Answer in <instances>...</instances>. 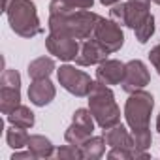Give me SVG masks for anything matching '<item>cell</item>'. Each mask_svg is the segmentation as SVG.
Wrapping results in <instances>:
<instances>
[{
  "label": "cell",
  "instance_id": "3",
  "mask_svg": "<svg viewBox=\"0 0 160 160\" xmlns=\"http://www.w3.org/2000/svg\"><path fill=\"white\" fill-rule=\"evenodd\" d=\"M2 10L6 12L10 27L15 34L23 38H32L43 30L38 19L36 6L30 0H2Z\"/></svg>",
  "mask_w": 160,
  "mask_h": 160
},
{
  "label": "cell",
  "instance_id": "23",
  "mask_svg": "<svg viewBox=\"0 0 160 160\" xmlns=\"http://www.w3.org/2000/svg\"><path fill=\"white\" fill-rule=\"evenodd\" d=\"M57 156L58 158H83V151L81 147H77V145H64L57 151Z\"/></svg>",
  "mask_w": 160,
  "mask_h": 160
},
{
  "label": "cell",
  "instance_id": "18",
  "mask_svg": "<svg viewBox=\"0 0 160 160\" xmlns=\"http://www.w3.org/2000/svg\"><path fill=\"white\" fill-rule=\"evenodd\" d=\"M10 124L19 126V128H32L34 126V113L27 108V106H17L10 115H8Z\"/></svg>",
  "mask_w": 160,
  "mask_h": 160
},
{
  "label": "cell",
  "instance_id": "16",
  "mask_svg": "<svg viewBox=\"0 0 160 160\" xmlns=\"http://www.w3.org/2000/svg\"><path fill=\"white\" fill-rule=\"evenodd\" d=\"M53 70H55V60L49 58V57H40V58H36L28 64L30 79H45V77L51 75Z\"/></svg>",
  "mask_w": 160,
  "mask_h": 160
},
{
  "label": "cell",
  "instance_id": "27",
  "mask_svg": "<svg viewBox=\"0 0 160 160\" xmlns=\"http://www.w3.org/2000/svg\"><path fill=\"white\" fill-rule=\"evenodd\" d=\"M156 128H158V132H160V115H158V119H156Z\"/></svg>",
  "mask_w": 160,
  "mask_h": 160
},
{
  "label": "cell",
  "instance_id": "9",
  "mask_svg": "<svg viewBox=\"0 0 160 160\" xmlns=\"http://www.w3.org/2000/svg\"><path fill=\"white\" fill-rule=\"evenodd\" d=\"M149 81H151L149 70L141 60H130L124 64V75H122V81H121L122 91H126V92L139 91L145 85H149Z\"/></svg>",
  "mask_w": 160,
  "mask_h": 160
},
{
  "label": "cell",
  "instance_id": "24",
  "mask_svg": "<svg viewBox=\"0 0 160 160\" xmlns=\"http://www.w3.org/2000/svg\"><path fill=\"white\" fill-rule=\"evenodd\" d=\"M149 58H151V62H152V66L156 68V72L160 73V45H156L151 53H149Z\"/></svg>",
  "mask_w": 160,
  "mask_h": 160
},
{
  "label": "cell",
  "instance_id": "8",
  "mask_svg": "<svg viewBox=\"0 0 160 160\" xmlns=\"http://www.w3.org/2000/svg\"><path fill=\"white\" fill-rule=\"evenodd\" d=\"M92 113L91 109H77L73 113V121L70 124V128L66 130V141L72 143V145H77L81 147L91 136H92V130H94V121H92Z\"/></svg>",
  "mask_w": 160,
  "mask_h": 160
},
{
  "label": "cell",
  "instance_id": "12",
  "mask_svg": "<svg viewBox=\"0 0 160 160\" xmlns=\"http://www.w3.org/2000/svg\"><path fill=\"white\" fill-rule=\"evenodd\" d=\"M28 98L34 106H47L55 98V85L49 81V77L45 79H32V83L28 87Z\"/></svg>",
  "mask_w": 160,
  "mask_h": 160
},
{
  "label": "cell",
  "instance_id": "13",
  "mask_svg": "<svg viewBox=\"0 0 160 160\" xmlns=\"http://www.w3.org/2000/svg\"><path fill=\"white\" fill-rule=\"evenodd\" d=\"M122 75H124V64L119 60H104L98 64L96 70V77L98 81L104 85H119L122 81Z\"/></svg>",
  "mask_w": 160,
  "mask_h": 160
},
{
  "label": "cell",
  "instance_id": "21",
  "mask_svg": "<svg viewBox=\"0 0 160 160\" xmlns=\"http://www.w3.org/2000/svg\"><path fill=\"white\" fill-rule=\"evenodd\" d=\"M28 134H27V128H19V126H10L8 128V132H6V139H8V145L12 147V149H21V147H25L27 143H28Z\"/></svg>",
  "mask_w": 160,
  "mask_h": 160
},
{
  "label": "cell",
  "instance_id": "10",
  "mask_svg": "<svg viewBox=\"0 0 160 160\" xmlns=\"http://www.w3.org/2000/svg\"><path fill=\"white\" fill-rule=\"evenodd\" d=\"M45 47L51 55L58 57L60 60H75L77 53H79V45L75 38L66 36V34H49L45 40Z\"/></svg>",
  "mask_w": 160,
  "mask_h": 160
},
{
  "label": "cell",
  "instance_id": "5",
  "mask_svg": "<svg viewBox=\"0 0 160 160\" xmlns=\"http://www.w3.org/2000/svg\"><path fill=\"white\" fill-rule=\"evenodd\" d=\"M58 81L73 96H89V92L92 91V85H94L89 73H85L83 70H77L70 64L58 68Z\"/></svg>",
  "mask_w": 160,
  "mask_h": 160
},
{
  "label": "cell",
  "instance_id": "19",
  "mask_svg": "<svg viewBox=\"0 0 160 160\" xmlns=\"http://www.w3.org/2000/svg\"><path fill=\"white\" fill-rule=\"evenodd\" d=\"M27 147H28V151H32V154L36 158H49L53 154V145L43 136H30Z\"/></svg>",
  "mask_w": 160,
  "mask_h": 160
},
{
  "label": "cell",
  "instance_id": "14",
  "mask_svg": "<svg viewBox=\"0 0 160 160\" xmlns=\"http://www.w3.org/2000/svg\"><path fill=\"white\" fill-rule=\"evenodd\" d=\"M149 4H151V0H128V2H124V12H126V25L124 27L138 28L151 15Z\"/></svg>",
  "mask_w": 160,
  "mask_h": 160
},
{
  "label": "cell",
  "instance_id": "7",
  "mask_svg": "<svg viewBox=\"0 0 160 160\" xmlns=\"http://www.w3.org/2000/svg\"><path fill=\"white\" fill-rule=\"evenodd\" d=\"M92 38L108 51V53H115L122 47L124 43V34L121 30V25L115 23L113 19H104L100 17L94 32H92Z\"/></svg>",
  "mask_w": 160,
  "mask_h": 160
},
{
  "label": "cell",
  "instance_id": "28",
  "mask_svg": "<svg viewBox=\"0 0 160 160\" xmlns=\"http://www.w3.org/2000/svg\"><path fill=\"white\" fill-rule=\"evenodd\" d=\"M152 2H154V4H160V0H152Z\"/></svg>",
  "mask_w": 160,
  "mask_h": 160
},
{
  "label": "cell",
  "instance_id": "6",
  "mask_svg": "<svg viewBox=\"0 0 160 160\" xmlns=\"http://www.w3.org/2000/svg\"><path fill=\"white\" fill-rule=\"evenodd\" d=\"M0 109L4 115H10L17 106H21V75L15 70H6L0 79Z\"/></svg>",
  "mask_w": 160,
  "mask_h": 160
},
{
  "label": "cell",
  "instance_id": "22",
  "mask_svg": "<svg viewBox=\"0 0 160 160\" xmlns=\"http://www.w3.org/2000/svg\"><path fill=\"white\" fill-rule=\"evenodd\" d=\"M134 32H136L138 42H139V43H145V42L152 36V32H154V17L149 15L138 28H134Z\"/></svg>",
  "mask_w": 160,
  "mask_h": 160
},
{
  "label": "cell",
  "instance_id": "11",
  "mask_svg": "<svg viewBox=\"0 0 160 160\" xmlns=\"http://www.w3.org/2000/svg\"><path fill=\"white\" fill-rule=\"evenodd\" d=\"M108 55H109V53H108L94 38H91V40H87V42H83V45L79 47V53H77V57H75V62H77L79 66H92V64L104 62Z\"/></svg>",
  "mask_w": 160,
  "mask_h": 160
},
{
  "label": "cell",
  "instance_id": "2",
  "mask_svg": "<svg viewBox=\"0 0 160 160\" xmlns=\"http://www.w3.org/2000/svg\"><path fill=\"white\" fill-rule=\"evenodd\" d=\"M100 21V15L92 13L91 10H73V12H60L49 13V32L53 34H66L75 40H89Z\"/></svg>",
  "mask_w": 160,
  "mask_h": 160
},
{
  "label": "cell",
  "instance_id": "15",
  "mask_svg": "<svg viewBox=\"0 0 160 160\" xmlns=\"http://www.w3.org/2000/svg\"><path fill=\"white\" fill-rule=\"evenodd\" d=\"M104 139H106V143H108L111 149H113V147L136 149V143H134L132 134H128V130H126L122 124H117V126H111V128L104 130Z\"/></svg>",
  "mask_w": 160,
  "mask_h": 160
},
{
  "label": "cell",
  "instance_id": "4",
  "mask_svg": "<svg viewBox=\"0 0 160 160\" xmlns=\"http://www.w3.org/2000/svg\"><path fill=\"white\" fill-rule=\"evenodd\" d=\"M89 109L102 130H108L121 122V111L115 102V96L108 89V85L100 81H94L92 91L89 92Z\"/></svg>",
  "mask_w": 160,
  "mask_h": 160
},
{
  "label": "cell",
  "instance_id": "17",
  "mask_svg": "<svg viewBox=\"0 0 160 160\" xmlns=\"http://www.w3.org/2000/svg\"><path fill=\"white\" fill-rule=\"evenodd\" d=\"M94 0H51L49 13L60 12H73V10H91Z\"/></svg>",
  "mask_w": 160,
  "mask_h": 160
},
{
  "label": "cell",
  "instance_id": "26",
  "mask_svg": "<svg viewBox=\"0 0 160 160\" xmlns=\"http://www.w3.org/2000/svg\"><path fill=\"white\" fill-rule=\"evenodd\" d=\"M100 2H102L104 6H115V4L121 2V0H100Z\"/></svg>",
  "mask_w": 160,
  "mask_h": 160
},
{
  "label": "cell",
  "instance_id": "20",
  "mask_svg": "<svg viewBox=\"0 0 160 160\" xmlns=\"http://www.w3.org/2000/svg\"><path fill=\"white\" fill-rule=\"evenodd\" d=\"M106 139L104 136L102 138H89L83 145H81V151H83V158H100L106 151Z\"/></svg>",
  "mask_w": 160,
  "mask_h": 160
},
{
  "label": "cell",
  "instance_id": "1",
  "mask_svg": "<svg viewBox=\"0 0 160 160\" xmlns=\"http://www.w3.org/2000/svg\"><path fill=\"white\" fill-rule=\"evenodd\" d=\"M152 106H154V98L141 89L130 92V98L126 100L124 117H126V122L132 130L136 149H141V151L149 149L151 139H152L151 130H149V119H151Z\"/></svg>",
  "mask_w": 160,
  "mask_h": 160
},
{
  "label": "cell",
  "instance_id": "25",
  "mask_svg": "<svg viewBox=\"0 0 160 160\" xmlns=\"http://www.w3.org/2000/svg\"><path fill=\"white\" fill-rule=\"evenodd\" d=\"M17 158H36V156L32 154V151H28V152H13L12 160H17Z\"/></svg>",
  "mask_w": 160,
  "mask_h": 160
}]
</instances>
